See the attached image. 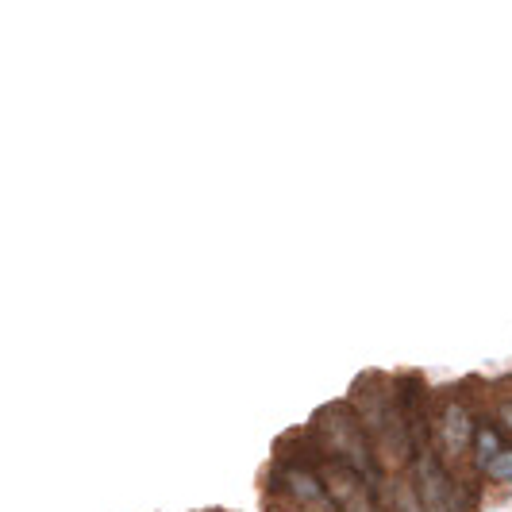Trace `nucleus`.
<instances>
[{"mask_svg":"<svg viewBox=\"0 0 512 512\" xmlns=\"http://www.w3.org/2000/svg\"><path fill=\"white\" fill-rule=\"evenodd\" d=\"M351 409H355L359 424L366 428L370 443H374V439H385L389 459L393 462L409 459L412 455L409 428H405V416H401V405H397V393H393V385L385 382L382 374H366V378L355 382Z\"/></svg>","mask_w":512,"mask_h":512,"instance_id":"f257e3e1","label":"nucleus"},{"mask_svg":"<svg viewBox=\"0 0 512 512\" xmlns=\"http://www.w3.org/2000/svg\"><path fill=\"white\" fill-rule=\"evenodd\" d=\"M312 439L320 443L324 462H339L359 470L362 478H378V459H374V443L366 436V428L359 424V416L351 412V405H328L312 416Z\"/></svg>","mask_w":512,"mask_h":512,"instance_id":"f03ea898","label":"nucleus"},{"mask_svg":"<svg viewBox=\"0 0 512 512\" xmlns=\"http://www.w3.org/2000/svg\"><path fill=\"white\" fill-rule=\"evenodd\" d=\"M320 486H324V501H332L339 512H382L374 482L362 478L359 470L339 466V462H320Z\"/></svg>","mask_w":512,"mask_h":512,"instance_id":"7ed1b4c3","label":"nucleus"},{"mask_svg":"<svg viewBox=\"0 0 512 512\" xmlns=\"http://www.w3.org/2000/svg\"><path fill=\"white\" fill-rule=\"evenodd\" d=\"M416 501L424 512H466V489L447 474V466L432 455L420 451L416 466Z\"/></svg>","mask_w":512,"mask_h":512,"instance_id":"20e7f679","label":"nucleus"},{"mask_svg":"<svg viewBox=\"0 0 512 512\" xmlns=\"http://www.w3.org/2000/svg\"><path fill=\"white\" fill-rule=\"evenodd\" d=\"M474 416L470 409L462 405V401H443L436 412V424H432V432H436V443H439V455L443 459H459L470 451V443H474Z\"/></svg>","mask_w":512,"mask_h":512,"instance_id":"39448f33","label":"nucleus"},{"mask_svg":"<svg viewBox=\"0 0 512 512\" xmlns=\"http://www.w3.org/2000/svg\"><path fill=\"white\" fill-rule=\"evenodd\" d=\"M278 486H282L297 505H320V501H324L320 474H316V470H308L305 462H297V466H282Z\"/></svg>","mask_w":512,"mask_h":512,"instance_id":"423d86ee","label":"nucleus"},{"mask_svg":"<svg viewBox=\"0 0 512 512\" xmlns=\"http://www.w3.org/2000/svg\"><path fill=\"white\" fill-rule=\"evenodd\" d=\"M474 455H478V470H486L489 462L497 459L509 443H505V432L497 428V424H489V420H482V424H474Z\"/></svg>","mask_w":512,"mask_h":512,"instance_id":"0eeeda50","label":"nucleus"},{"mask_svg":"<svg viewBox=\"0 0 512 512\" xmlns=\"http://www.w3.org/2000/svg\"><path fill=\"white\" fill-rule=\"evenodd\" d=\"M486 478H493V482H512V447H505L497 459L489 462Z\"/></svg>","mask_w":512,"mask_h":512,"instance_id":"6e6552de","label":"nucleus"},{"mask_svg":"<svg viewBox=\"0 0 512 512\" xmlns=\"http://www.w3.org/2000/svg\"><path fill=\"white\" fill-rule=\"evenodd\" d=\"M501 432H512V397L509 401H501V424H497Z\"/></svg>","mask_w":512,"mask_h":512,"instance_id":"1a4fd4ad","label":"nucleus"}]
</instances>
